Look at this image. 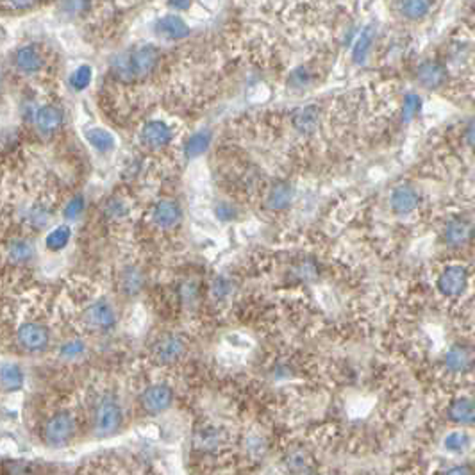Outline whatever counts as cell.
Segmentation results:
<instances>
[{
	"label": "cell",
	"instance_id": "11",
	"mask_svg": "<svg viewBox=\"0 0 475 475\" xmlns=\"http://www.w3.org/2000/svg\"><path fill=\"white\" fill-rule=\"evenodd\" d=\"M173 134L172 129L166 125L161 120H152V122L145 123V127L141 129V141H143L145 147L152 148V150H157V148H163L166 145H170Z\"/></svg>",
	"mask_w": 475,
	"mask_h": 475
},
{
	"label": "cell",
	"instance_id": "26",
	"mask_svg": "<svg viewBox=\"0 0 475 475\" xmlns=\"http://www.w3.org/2000/svg\"><path fill=\"white\" fill-rule=\"evenodd\" d=\"M72 240V227L63 224V226L54 227L49 234L45 236V247L50 252H61L66 249V245Z\"/></svg>",
	"mask_w": 475,
	"mask_h": 475
},
{
	"label": "cell",
	"instance_id": "9",
	"mask_svg": "<svg viewBox=\"0 0 475 475\" xmlns=\"http://www.w3.org/2000/svg\"><path fill=\"white\" fill-rule=\"evenodd\" d=\"M150 218L154 221V226H157L163 231H170L179 226L180 220H182V209L176 201L164 198V201H159L152 208Z\"/></svg>",
	"mask_w": 475,
	"mask_h": 475
},
{
	"label": "cell",
	"instance_id": "42",
	"mask_svg": "<svg viewBox=\"0 0 475 475\" xmlns=\"http://www.w3.org/2000/svg\"><path fill=\"white\" fill-rule=\"evenodd\" d=\"M297 274H299L300 279L304 281H313L318 275V270H316V265L313 261H304L300 263L299 268H297Z\"/></svg>",
	"mask_w": 475,
	"mask_h": 475
},
{
	"label": "cell",
	"instance_id": "24",
	"mask_svg": "<svg viewBox=\"0 0 475 475\" xmlns=\"http://www.w3.org/2000/svg\"><path fill=\"white\" fill-rule=\"evenodd\" d=\"M293 202V188L288 182H277L270 188L267 197V205L272 211H284Z\"/></svg>",
	"mask_w": 475,
	"mask_h": 475
},
{
	"label": "cell",
	"instance_id": "12",
	"mask_svg": "<svg viewBox=\"0 0 475 475\" xmlns=\"http://www.w3.org/2000/svg\"><path fill=\"white\" fill-rule=\"evenodd\" d=\"M0 386L4 394H17L25 386V370L15 361H4L0 365Z\"/></svg>",
	"mask_w": 475,
	"mask_h": 475
},
{
	"label": "cell",
	"instance_id": "43",
	"mask_svg": "<svg viewBox=\"0 0 475 475\" xmlns=\"http://www.w3.org/2000/svg\"><path fill=\"white\" fill-rule=\"evenodd\" d=\"M169 6L176 11H186L192 6V0H169Z\"/></svg>",
	"mask_w": 475,
	"mask_h": 475
},
{
	"label": "cell",
	"instance_id": "45",
	"mask_svg": "<svg viewBox=\"0 0 475 475\" xmlns=\"http://www.w3.org/2000/svg\"><path fill=\"white\" fill-rule=\"evenodd\" d=\"M8 2L13 6V8L25 9V8H29V6H33L36 0H8Z\"/></svg>",
	"mask_w": 475,
	"mask_h": 475
},
{
	"label": "cell",
	"instance_id": "46",
	"mask_svg": "<svg viewBox=\"0 0 475 475\" xmlns=\"http://www.w3.org/2000/svg\"><path fill=\"white\" fill-rule=\"evenodd\" d=\"M467 141H468V145L475 147V120L470 123V125H468V129H467Z\"/></svg>",
	"mask_w": 475,
	"mask_h": 475
},
{
	"label": "cell",
	"instance_id": "32",
	"mask_svg": "<svg viewBox=\"0 0 475 475\" xmlns=\"http://www.w3.org/2000/svg\"><path fill=\"white\" fill-rule=\"evenodd\" d=\"M86 350H88L86 341L74 338V340H68L65 341V343H61V347H59V357L65 361L81 359V357L86 354Z\"/></svg>",
	"mask_w": 475,
	"mask_h": 475
},
{
	"label": "cell",
	"instance_id": "6",
	"mask_svg": "<svg viewBox=\"0 0 475 475\" xmlns=\"http://www.w3.org/2000/svg\"><path fill=\"white\" fill-rule=\"evenodd\" d=\"M50 329L45 324L38 322H24L17 329V343L18 347L27 354H41L50 347Z\"/></svg>",
	"mask_w": 475,
	"mask_h": 475
},
{
	"label": "cell",
	"instance_id": "23",
	"mask_svg": "<svg viewBox=\"0 0 475 475\" xmlns=\"http://www.w3.org/2000/svg\"><path fill=\"white\" fill-rule=\"evenodd\" d=\"M416 79L426 88H438L445 81V68L436 61H426L418 66Z\"/></svg>",
	"mask_w": 475,
	"mask_h": 475
},
{
	"label": "cell",
	"instance_id": "5",
	"mask_svg": "<svg viewBox=\"0 0 475 475\" xmlns=\"http://www.w3.org/2000/svg\"><path fill=\"white\" fill-rule=\"evenodd\" d=\"M82 322L86 324L88 329L95 332H111L118 325V315L113 304L107 299H97L91 304H88L84 313H82Z\"/></svg>",
	"mask_w": 475,
	"mask_h": 475
},
{
	"label": "cell",
	"instance_id": "8",
	"mask_svg": "<svg viewBox=\"0 0 475 475\" xmlns=\"http://www.w3.org/2000/svg\"><path fill=\"white\" fill-rule=\"evenodd\" d=\"M438 286L439 293L445 297H454L463 295L465 290L468 288V272L465 267H459V265H452V267H446L442 272V275L438 277Z\"/></svg>",
	"mask_w": 475,
	"mask_h": 475
},
{
	"label": "cell",
	"instance_id": "18",
	"mask_svg": "<svg viewBox=\"0 0 475 475\" xmlns=\"http://www.w3.org/2000/svg\"><path fill=\"white\" fill-rule=\"evenodd\" d=\"M15 66L22 74H36L43 66V56L34 45H24L15 52Z\"/></svg>",
	"mask_w": 475,
	"mask_h": 475
},
{
	"label": "cell",
	"instance_id": "14",
	"mask_svg": "<svg viewBox=\"0 0 475 475\" xmlns=\"http://www.w3.org/2000/svg\"><path fill=\"white\" fill-rule=\"evenodd\" d=\"M156 33L164 40H185L189 36V25L179 15H164L156 22Z\"/></svg>",
	"mask_w": 475,
	"mask_h": 475
},
{
	"label": "cell",
	"instance_id": "19",
	"mask_svg": "<svg viewBox=\"0 0 475 475\" xmlns=\"http://www.w3.org/2000/svg\"><path fill=\"white\" fill-rule=\"evenodd\" d=\"M221 433L213 426H202L193 433L192 445L198 452H215L221 445Z\"/></svg>",
	"mask_w": 475,
	"mask_h": 475
},
{
	"label": "cell",
	"instance_id": "33",
	"mask_svg": "<svg viewBox=\"0 0 475 475\" xmlns=\"http://www.w3.org/2000/svg\"><path fill=\"white\" fill-rule=\"evenodd\" d=\"M91 79H93V70L90 65H81L72 72L70 75V86L74 88L75 91H84L91 84Z\"/></svg>",
	"mask_w": 475,
	"mask_h": 475
},
{
	"label": "cell",
	"instance_id": "2",
	"mask_svg": "<svg viewBox=\"0 0 475 475\" xmlns=\"http://www.w3.org/2000/svg\"><path fill=\"white\" fill-rule=\"evenodd\" d=\"M125 422V411L115 394H106L99 398L91 418V433L97 439H106L118 435Z\"/></svg>",
	"mask_w": 475,
	"mask_h": 475
},
{
	"label": "cell",
	"instance_id": "35",
	"mask_svg": "<svg viewBox=\"0 0 475 475\" xmlns=\"http://www.w3.org/2000/svg\"><path fill=\"white\" fill-rule=\"evenodd\" d=\"M49 220L50 215L43 205H33V208L27 211V217H25V221H27L33 229H43V227H47Z\"/></svg>",
	"mask_w": 475,
	"mask_h": 475
},
{
	"label": "cell",
	"instance_id": "37",
	"mask_svg": "<svg viewBox=\"0 0 475 475\" xmlns=\"http://www.w3.org/2000/svg\"><path fill=\"white\" fill-rule=\"evenodd\" d=\"M84 208H86L84 197H82V195H75L74 198H70V201L66 202L65 209H63V217H65V220L70 221L77 220V218L84 213Z\"/></svg>",
	"mask_w": 475,
	"mask_h": 475
},
{
	"label": "cell",
	"instance_id": "40",
	"mask_svg": "<svg viewBox=\"0 0 475 475\" xmlns=\"http://www.w3.org/2000/svg\"><path fill=\"white\" fill-rule=\"evenodd\" d=\"M215 215L220 221H233L238 217V209L229 202H221L215 208Z\"/></svg>",
	"mask_w": 475,
	"mask_h": 475
},
{
	"label": "cell",
	"instance_id": "31",
	"mask_svg": "<svg viewBox=\"0 0 475 475\" xmlns=\"http://www.w3.org/2000/svg\"><path fill=\"white\" fill-rule=\"evenodd\" d=\"M284 465H286L288 470L291 472V474H304V472L309 470V467H311V459H309V455L306 454L304 451H291L288 452L286 458H284Z\"/></svg>",
	"mask_w": 475,
	"mask_h": 475
},
{
	"label": "cell",
	"instance_id": "20",
	"mask_svg": "<svg viewBox=\"0 0 475 475\" xmlns=\"http://www.w3.org/2000/svg\"><path fill=\"white\" fill-rule=\"evenodd\" d=\"M6 256H8L9 263H13V265H27V263H31L36 258V247L25 238H17V240H11L8 243Z\"/></svg>",
	"mask_w": 475,
	"mask_h": 475
},
{
	"label": "cell",
	"instance_id": "10",
	"mask_svg": "<svg viewBox=\"0 0 475 475\" xmlns=\"http://www.w3.org/2000/svg\"><path fill=\"white\" fill-rule=\"evenodd\" d=\"M475 234V227L470 220L467 218H452L449 224L445 226V243L449 247H454V249H459V247H465L472 242V238Z\"/></svg>",
	"mask_w": 475,
	"mask_h": 475
},
{
	"label": "cell",
	"instance_id": "13",
	"mask_svg": "<svg viewBox=\"0 0 475 475\" xmlns=\"http://www.w3.org/2000/svg\"><path fill=\"white\" fill-rule=\"evenodd\" d=\"M418 202H420V197H418L416 189L407 185L397 186L391 192V197H389V205L394 209V213L397 215L413 213L414 209L418 208Z\"/></svg>",
	"mask_w": 475,
	"mask_h": 475
},
{
	"label": "cell",
	"instance_id": "4",
	"mask_svg": "<svg viewBox=\"0 0 475 475\" xmlns=\"http://www.w3.org/2000/svg\"><path fill=\"white\" fill-rule=\"evenodd\" d=\"M186 352H188L186 340L180 334H176V332L163 334L150 347L152 361L159 366L176 365L186 356Z\"/></svg>",
	"mask_w": 475,
	"mask_h": 475
},
{
	"label": "cell",
	"instance_id": "17",
	"mask_svg": "<svg viewBox=\"0 0 475 475\" xmlns=\"http://www.w3.org/2000/svg\"><path fill=\"white\" fill-rule=\"evenodd\" d=\"M449 420L459 426H470L475 422V398L472 397H459L451 402V406L446 410Z\"/></svg>",
	"mask_w": 475,
	"mask_h": 475
},
{
	"label": "cell",
	"instance_id": "39",
	"mask_svg": "<svg viewBox=\"0 0 475 475\" xmlns=\"http://www.w3.org/2000/svg\"><path fill=\"white\" fill-rule=\"evenodd\" d=\"M420 106H422V102H420L416 95H407L406 99H404V106H402V116H404V120L410 122L418 111H420Z\"/></svg>",
	"mask_w": 475,
	"mask_h": 475
},
{
	"label": "cell",
	"instance_id": "15",
	"mask_svg": "<svg viewBox=\"0 0 475 475\" xmlns=\"http://www.w3.org/2000/svg\"><path fill=\"white\" fill-rule=\"evenodd\" d=\"M145 288V274L138 267H125L118 275V290L123 297L134 299Z\"/></svg>",
	"mask_w": 475,
	"mask_h": 475
},
{
	"label": "cell",
	"instance_id": "3",
	"mask_svg": "<svg viewBox=\"0 0 475 475\" xmlns=\"http://www.w3.org/2000/svg\"><path fill=\"white\" fill-rule=\"evenodd\" d=\"M75 433H77V422L74 413L68 410H59L50 414L41 426V442L52 451H58L74 442Z\"/></svg>",
	"mask_w": 475,
	"mask_h": 475
},
{
	"label": "cell",
	"instance_id": "36",
	"mask_svg": "<svg viewBox=\"0 0 475 475\" xmlns=\"http://www.w3.org/2000/svg\"><path fill=\"white\" fill-rule=\"evenodd\" d=\"M233 293V281L226 275H217L211 281V295L217 300H224Z\"/></svg>",
	"mask_w": 475,
	"mask_h": 475
},
{
	"label": "cell",
	"instance_id": "30",
	"mask_svg": "<svg viewBox=\"0 0 475 475\" xmlns=\"http://www.w3.org/2000/svg\"><path fill=\"white\" fill-rule=\"evenodd\" d=\"M472 438L463 433V430H454L451 435H446L445 439H443V446L445 451L452 452V454H463L470 449Z\"/></svg>",
	"mask_w": 475,
	"mask_h": 475
},
{
	"label": "cell",
	"instance_id": "16",
	"mask_svg": "<svg viewBox=\"0 0 475 475\" xmlns=\"http://www.w3.org/2000/svg\"><path fill=\"white\" fill-rule=\"evenodd\" d=\"M445 366L449 372L454 373H465L468 370H472L475 363L474 352L470 348L465 347V345H454L446 350L445 354Z\"/></svg>",
	"mask_w": 475,
	"mask_h": 475
},
{
	"label": "cell",
	"instance_id": "25",
	"mask_svg": "<svg viewBox=\"0 0 475 475\" xmlns=\"http://www.w3.org/2000/svg\"><path fill=\"white\" fill-rule=\"evenodd\" d=\"M320 122V113L315 106H306L293 115V125L304 134H311Z\"/></svg>",
	"mask_w": 475,
	"mask_h": 475
},
{
	"label": "cell",
	"instance_id": "22",
	"mask_svg": "<svg viewBox=\"0 0 475 475\" xmlns=\"http://www.w3.org/2000/svg\"><path fill=\"white\" fill-rule=\"evenodd\" d=\"M84 138H86L88 145L99 154H109L111 150H115L116 139L109 131L102 127H91L84 131Z\"/></svg>",
	"mask_w": 475,
	"mask_h": 475
},
{
	"label": "cell",
	"instance_id": "41",
	"mask_svg": "<svg viewBox=\"0 0 475 475\" xmlns=\"http://www.w3.org/2000/svg\"><path fill=\"white\" fill-rule=\"evenodd\" d=\"M180 293V299H182V302L185 304H193L195 300H197L198 297V290H197V284L193 283V281H186L182 286H180L179 290Z\"/></svg>",
	"mask_w": 475,
	"mask_h": 475
},
{
	"label": "cell",
	"instance_id": "28",
	"mask_svg": "<svg viewBox=\"0 0 475 475\" xmlns=\"http://www.w3.org/2000/svg\"><path fill=\"white\" fill-rule=\"evenodd\" d=\"M373 36H375L373 27H366V29L359 34V38L356 40L354 49H352L354 63H357V65L365 63L366 56H368V52H370V47H372V43H373Z\"/></svg>",
	"mask_w": 475,
	"mask_h": 475
},
{
	"label": "cell",
	"instance_id": "34",
	"mask_svg": "<svg viewBox=\"0 0 475 475\" xmlns=\"http://www.w3.org/2000/svg\"><path fill=\"white\" fill-rule=\"evenodd\" d=\"M129 215V205L122 198H109L104 205V217L107 220H123Z\"/></svg>",
	"mask_w": 475,
	"mask_h": 475
},
{
	"label": "cell",
	"instance_id": "29",
	"mask_svg": "<svg viewBox=\"0 0 475 475\" xmlns=\"http://www.w3.org/2000/svg\"><path fill=\"white\" fill-rule=\"evenodd\" d=\"M430 0H400V13L410 20H420L430 11Z\"/></svg>",
	"mask_w": 475,
	"mask_h": 475
},
{
	"label": "cell",
	"instance_id": "7",
	"mask_svg": "<svg viewBox=\"0 0 475 475\" xmlns=\"http://www.w3.org/2000/svg\"><path fill=\"white\" fill-rule=\"evenodd\" d=\"M173 404V388L166 382H154L139 395V406L150 416L163 414L172 407Z\"/></svg>",
	"mask_w": 475,
	"mask_h": 475
},
{
	"label": "cell",
	"instance_id": "38",
	"mask_svg": "<svg viewBox=\"0 0 475 475\" xmlns=\"http://www.w3.org/2000/svg\"><path fill=\"white\" fill-rule=\"evenodd\" d=\"M288 82H290V86L304 88L311 82V74H309V70L306 66H300V68H295L291 72L290 77H288Z\"/></svg>",
	"mask_w": 475,
	"mask_h": 475
},
{
	"label": "cell",
	"instance_id": "1",
	"mask_svg": "<svg viewBox=\"0 0 475 475\" xmlns=\"http://www.w3.org/2000/svg\"><path fill=\"white\" fill-rule=\"evenodd\" d=\"M159 50L154 45H138L127 52L118 54L111 61V70L116 79L123 82H134L145 79L156 70Z\"/></svg>",
	"mask_w": 475,
	"mask_h": 475
},
{
	"label": "cell",
	"instance_id": "27",
	"mask_svg": "<svg viewBox=\"0 0 475 475\" xmlns=\"http://www.w3.org/2000/svg\"><path fill=\"white\" fill-rule=\"evenodd\" d=\"M209 143H211V132L209 131L195 132V134L189 136L188 141H186L185 154L189 159L202 156V154L209 148Z\"/></svg>",
	"mask_w": 475,
	"mask_h": 475
},
{
	"label": "cell",
	"instance_id": "21",
	"mask_svg": "<svg viewBox=\"0 0 475 475\" xmlns=\"http://www.w3.org/2000/svg\"><path fill=\"white\" fill-rule=\"evenodd\" d=\"M63 123V111L56 106H43L36 111V127L43 134L58 131Z\"/></svg>",
	"mask_w": 475,
	"mask_h": 475
},
{
	"label": "cell",
	"instance_id": "44",
	"mask_svg": "<svg viewBox=\"0 0 475 475\" xmlns=\"http://www.w3.org/2000/svg\"><path fill=\"white\" fill-rule=\"evenodd\" d=\"M443 475H472L470 468L465 467V465H459V467H452L445 472Z\"/></svg>",
	"mask_w": 475,
	"mask_h": 475
}]
</instances>
